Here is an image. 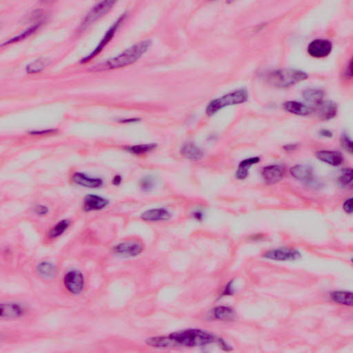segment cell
Wrapping results in <instances>:
<instances>
[{
    "label": "cell",
    "mask_w": 353,
    "mask_h": 353,
    "mask_svg": "<svg viewBox=\"0 0 353 353\" xmlns=\"http://www.w3.org/2000/svg\"><path fill=\"white\" fill-rule=\"evenodd\" d=\"M216 341L214 334L200 329H187L166 336L148 338L146 341L150 346L156 348L201 347Z\"/></svg>",
    "instance_id": "cell-1"
},
{
    "label": "cell",
    "mask_w": 353,
    "mask_h": 353,
    "mask_svg": "<svg viewBox=\"0 0 353 353\" xmlns=\"http://www.w3.org/2000/svg\"><path fill=\"white\" fill-rule=\"evenodd\" d=\"M194 218H196V219L198 220H202L203 218V214H202L201 212H199V211H198V212H194Z\"/></svg>",
    "instance_id": "cell-40"
},
{
    "label": "cell",
    "mask_w": 353,
    "mask_h": 353,
    "mask_svg": "<svg viewBox=\"0 0 353 353\" xmlns=\"http://www.w3.org/2000/svg\"><path fill=\"white\" fill-rule=\"evenodd\" d=\"M114 4H116L114 1H103L98 3L86 16L83 22V26H88L90 24L94 22L96 20L99 19L103 14H106Z\"/></svg>",
    "instance_id": "cell-10"
},
{
    "label": "cell",
    "mask_w": 353,
    "mask_h": 353,
    "mask_svg": "<svg viewBox=\"0 0 353 353\" xmlns=\"http://www.w3.org/2000/svg\"><path fill=\"white\" fill-rule=\"evenodd\" d=\"M70 224V222L69 220H62L50 230L49 238H57L62 236L68 229Z\"/></svg>",
    "instance_id": "cell-26"
},
{
    "label": "cell",
    "mask_w": 353,
    "mask_h": 353,
    "mask_svg": "<svg viewBox=\"0 0 353 353\" xmlns=\"http://www.w3.org/2000/svg\"><path fill=\"white\" fill-rule=\"evenodd\" d=\"M324 96V92L318 89H308L302 94L306 102L312 109H314V107L316 108L323 102Z\"/></svg>",
    "instance_id": "cell-20"
},
{
    "label": "cell",
    "mask_w": 353,
    "mask_h": 353,
    "mask_svg": "<svg viewBox=\"0 0 353 353\" xmlns=\"http://www.w3.org/2000/svg\"><path fill=\"white\" fill-rule=\"evenodd\" d=\"M180 152L184 157L192 161H198L204 156L202 149L192 142H187L182 146Z\"/></svg>",
    "instance_id": "cell-15"
},
{
    "label": "cell",
    "mask_w": 353,
    "mask_h": 353,
    "mask_svg": "<svg viewBox=\"0 0 353 353\" xmlns=\"http://www.w3.org/2000/svg\"><path fill=\"white\" fill-rule=\"evenodd\" d=\"M332 44L326 40H316L310 43L308 46V52L311 57L324 58L331 54Z\"/></svg>",
    "instance_id": "cell-8"
},
{
    "label": "cell",
    "mask_w": 353,
    "mask_h": 353,
    "mask_svg": "<svg viewBox=\"0 0 353 353\" xmlns=\"http://www.w3.org/2000/svg\"><path fill=\"white\" fill-rule=\"evenodd\" d=\"M108 200L96 194H88L84 200L83 208L87 212L101 210L108 205Z\"/></svg>",
    "instance_id": "cell-12"
},
{
    "label": "cell",
    "mask_w": 353,
    "mask_h": 353,
    "mask_svg": "<svg viewBox=\"0 0 353 353\" xmlns=\"http://www.w3.org/2000/svg\"><path fill=\"white\" fill-rule=\"evenodd\" d=\"M151 42L149 40L136 44L134 46L126 50L117 57L108 60L106 62L97 67V70H112V69L122 68L137 62L150 48Z\"/></svg>",
    "instance_id": "cell-2"
},
{
    "label": "cell",
    "mask_w": 353,
    "mask_h": 353,
    "mask_svg": "<svg viewBox=\"0 0 353 353\" xmlns=\"http://www.w3.org/2000/svg\"><path fill=\"white\" fill-rule=\"evenodd\" d=\"M157 147L158 145L156 144H146L130 146L127 147L126 150L136 156H142L151 152Z\"/></svg>",
    "instance_id": "cell-24"
},
{
    "label": "cell",
    "mask_w": 353,
    "mask_h": 353,
    "mask_svg": "<svg viewBox=\"0 0 353 353\" xmlns=\"http://www.w3.org/2000/svg\"><path fill=\"white\" fill-rule=\"evenodd\" d=\"M260 162L259 157L247 158L240 162L236 169V176L239 180H244L249 176V170L252 166Z\"/></svg>",
    "instance_id": "cell-21"
},
{
    "label": "cell",
    "mask_w": 353,
    "mask_h": 353,
    "mask_svg": "<svg viewBox=\"0 0 353 353\" xmlns=\"http://www.w3.org/2000/svg\"><path fill=\"white\" fill-rule=\"evenodd\" d=\"M122 181V176H120V174H116V176H114V178H112V183L114 186H119L121 184Z\"/></svg>",
    "instance_id": "cell-35"
},
{
    "label": "cell",
    "mask_w": 353,
    "mask_h": 353,
    "mask_svg": "<svg viewBox=\"0 0 353 353\" xmlns=\"http://www.w3.org/2000/svg\"><path fill=\"white\" fill-rule=\"evenodd\" d=\"M72 181L76 184L89 188H98L102 186L103 180L86 176L82 172H76L72 176Z\"/></svg>",
    "instance_id": "cell-13"
},
{
    "label": "cell",
    "mask_w": 353,
    "mask_h": 353,
    "mask_svg": "<svg viewBox=\"0 0 353 353\" xmlns=\"http://www.w3.org/2000/svg\"><path fill=\"white\" fill-rule=\"evenodd\" d=\"M286 170L282 165H270L266 166L262 171V176L266 182L272 184L279 182L284 176Z\"/></svg>",
    "instance_id": "cell-11"
},
{
    "label": "cell",
    "mask_w": 353,
    "mask_h": 353,
    "mask_svg": "<svg viewBox=\"0 0 353 353\" xmlns=\"http://www.w3.org/2000/svg\"><path fill=\"white\" fill-rule=\"evenodd\" d=\"M24 314L23 308L14 304L1 305L2 318H17Z\"/></svg>",
    "instance_id": "cell-22"
},
{
    "label": "cell",
    "mask_w": 353,
    "mask_h": 353,
    "mask_svg": "<svg viewBox=\"0 0 353 353\" xmlns=\"http://www.w3.org/2000/svg\"><path fill=\"white\" fill-rule=\"evenodd\" d=\"M143 244L138 240H130L120 243L114 247V254L122 256H134L142 252Z\"/></svg>",
    "instance_id": "cell-6"
},
{
    "label": "cell",
    "mask_w": 353,
    "mask_h": 353,
    "mask_svg": "<svg viewBox=\"0 0 353 353\" xmlns=\"http://www.w3.org/2000/svg\"><path fill=\"white\" fill-rule=\"evenodd\" d=\"M296 147H298V146H296V144L286 145V146H284V150L287 151H292L296 150Z\"/></svg>",
    "instance_id": "cell-39"
},
{
    "label": "cell",
    "mask_w": 353,
    "mask_h": 353,
    "mask_svg": "<svg viewBox=\"0 0 353 353\" xmlns=\"http://www.w3.org/2000/svg\"><path fill=\"white\" fill-rule=\"evenodd\" d=\"M56 130H41V131H32L30 132V134H52V132H56Z\"/></svg>",
    "instance_id": "cell-36"
},
{
    "label": "cell",
    "mask_w": 353,
    "mask_h": 353,
    "mask_svg": "<svg viewBox=\"0 0 353 353\" xmlns=\"http://www.w3.org/2000/svg\"><path fill=\"white\" fill-rule=\"evenodd\" d=\"M38 272L42 276L46 278H50L54 276L56 274V268L52 264L48 262H42L38 266Z\"/></svg>",
    "instance_id": "cell-28"
},
{
    "label": "cell",
    "mask_w": 353,
    "mask_h": 353,
    "mask_svg": "<svg viewBox=\"0 0 353 353\" xmlns=\"http://www.w3.org/2000/svg\"><path fill=\"white\" fill-rule=\"evenodd\" d=\"M66 288L72 294H80L84 286V279L83 274L78 270H72L64 276Z\"/></svg>",
    "instance_id": "cell-7"
},
{
    "label": "cell",
    "mask_w": 353,
    "mask_h": 353,
    "mask_svg": "<svg viewBox=\"0 0 353 353\" xmlns=\"http://www.w3.org/2000/svg\"><path fill=\"white\" fill-rule=\"evenodd\" d=\"M320 134H322V136H323V137L324 138H330L332 137V132H331L330 131L328 130H322L321 132H320Z\"/></svg>",
    "instance_id": "cell-38"
},
{
    "label": "cell",
    "mask_w": 353,
    "mask_h": 353,
    "mask_svg": "<svg viewBox=\"0 0 353 353\" xmlns=\"http://www.w3.org/2000/svg\"><path fill=\"white\" fill-rule=\"evenodd\" d=\"M248 94L246 89H239L212 100L207 106L206 114L212 116L225 107L241 104L248 101Z\"/></svg>",
    "instance_id": "cell-4"
},
{
    "label": "cell",
    "mask_w": 353,
    "mask_h": 353,
    "mask_svg": "<svg viewBox=\"0 0 353 353\" xmlns=\"http://www.w3.org/2000/svg\"><path fill=\"white\" fill-rule=\"evenodd\" d=\"M316 157L322 162L332 166H338L344 162L341 152L336 150H320L316 154Z\"/></svg>",
    "instance_id": "cell-14"
},
{
    "label": "cell",
    "mask_w": 353,
    "mask_h": 353,
    "mask_svg": "<svg viewBox=\"0 0 353 353\" xmlns=\"http://www.w3.org/2000/svg\"><path fill=\"white\" fill-rule=\"evenodd\" d=\"M284 110L296 116H309L314 112V109L310 108L304 104L296 101L286 102L283 104Z\"/></svg>",
    "instance_id": "cell-18"
},
{
    "label": "cell",
    "mask_w": 353,
    "mask_h": 353,
    "mask_svg": "<svg viewBox=\"0 0 353 353\" xmlns=\"http://www.w3.org/2000/svg\"><path fill=\"white\" fill-rule=\"evenodd\" d=\"M344 210L347 212V214H351L352 212V198H349L346 200L344 203L343 206Z\"/></svg>",
    "instance_id": "cell-33"
},
{
    "label": "cell",
    "mask_w": 353,
    "mask_h": 353,
    "mask_svg": "<svg viewBox=\"0 0 353 353\" xmlns=\"http://www.w3.org/2000/svg\"><path fill=\"white\" fill-rule=\"evenodd\" d=\"M140 121V119H138V118H130V119H125V120H120V122L121 123H134V122H138Z\"/></svg>",
    "instance_id": "cell-37"
},
{
    "label": "cell",
    "mask_w": 353,
    "mask_h": 353,
    "mask_svg": "<svg viewBox=\"0 0 353 353\" xmlns=\"http://www.w3.org/2000/svg\"><path fill=\"white\" fill-rule=\"evenodd\" d=\"M48 208L44 206H38L37 208H36V214H40V216H44L48 212Z\"/></svg>",
    "instance_id": "cell-34"
},
{
    "label": "cell",
    "mask_w": 353,
    "mask_h": 353,
    "mask_svg": "<svg viewBox=\"0 0 353 353\" xmlns=\"http://www.w3.org/2000/svg\"><path fill=\"white\" fill-rule=\"evenodd\" d=\"M342 145L343 146L344 148L348 151V152H350L352 154V142L350 139V138L348 137L346 134H344L342 137Z\"/></svg>",
    "instance_id": "cell-32"
},
{
    "label": "cell",
    "mask_w": 353,
    "mask_h": 353,
    "mask_svg": "<svg viewBox=\"0 0 353 353\" xmlns=\"http://www.w3.org/2000/svg\"><path fill=\"white\" fill-rule=\"evenodd\" d=\"M306 79V72L294 69L274 70L267 76V82L276 88H288Z\"/></svg>",
    "instance_id": "cell-3"
},
{
    "label": "cell",
    "mask_w": 353,
    "mask_h": 353,
    "mask_svg": "<svg viewBox=\"0 0 353 353\" xmlns=\"http://www.w3.org/2000/svg\"><path fill=\"white\" fill-rule=\"evenodd\" d=\"M301 254L298 250L290 248H280L267 251L264 258L274 261L289 262L298 260Z\"/></svg>",
    "instance_id": "cell-5"
},
{
    "label": "cell",
    "mask_w": 353,
    "mask_h": 353,
    "mask_svg": "<svg viewBox=\"0 0 353 353\" xmlns=\"http://www.w3.org/2000/svg\"><path fill=\"white\" fill-rule=\"evenodd\" d=\"M214 316L216 319L220 320H230L234 319V310L227 306H218L214 308Z\"/></svg>",
    "instance_id": "cell-25"
},
{
    "label": "cell",
    "mask_w": 353,
    "mask_h": 353,
    "mask_svg": "<svg viewBox=\"0 0 353 353\" xmlns=\"http://www.w3.org/2000/svg\"><path fill=\"white\" fill-rule=\"evenodd\" d=\"M318 116L322 120L332 119L338 114V105L332 101H323L318 107Z\"/></svg>",
    "instance_id": "cell-19"
},
{
    "label": "cell",
    "mask_w": 353,
    "mask_h": 353,
    "mask_svg": "<svg viewBox=\"0 0 353 353\" xmlns=\"http://www.w3.org/2000/svg\"><path fill=\"white\" fill-rule=\"evenodd\" d=\"M352 182V170L344 168L342 170L339 178V183L342 186H348Z\"/></svg>",
    "instance_id": "cell-29"
},
{
    "label": "cell",
    "mask_w": 353,
    "mask_h": 353,
    "mask_svg": "<svg viewBox=\"0 0 353 353\" xmlns=\"http://www.w3.org/2000/svg\"><path fill=\"white\" fill-rule=\"evenodd\" d=\"M140 188L145 192L152 190L156 186V180L151 176H145L140 181Z\"/></svg>",
    "instance_id": "cell-31"
},
{
    "label": "cell",
    "mask_w": 353,
    "mask_h": 353,
    "mask_svg": "<svg viewBox=\"0 0 353 353\" xmlns=\"http://www.w3.org/2000/svg\"><path fill=\"white\" fill-rule=\"evenodd\" d=\"M39 26L40 25L37 24L34 25V26L30 27V28H29L28 30H26V32H22V34H19V36H17V37L12 38V39L7 41L6 42L3 44L2 45V46H3L4 45L8 44L17 42H19L20 41V40L25 39V38L28 37V36H30V34H34V32H36V30H37V29L39 28Z\"/></svg>",
    "instance_id": "cell-30"
},
{
    "label": "cell",
    "mask_w": 353,
    "mask_h": 353,
    "mask_svg": "<svg viewBox=\"0 0 353 353\" xmlns=\"http://www.w3.org/2000/svg\"><path fill=\"white\" fill-rule=\"evenodd\" d=\"M47 64H48V60L45 59L37 60L30 64L27 66L26 72L27 74H38L44 69Z\"/></svg>",
    "instance_id": "cell-27"
},
{
    "label": "cell",
    "mask_w": 353,
    "mask_h": 353,
    "mask_svg": "<svg viewBox=\"0 0 353 353\" xmlns=\"http://www.w3.org/2000/svg\"><path fill=\"white\" fill-rule=\"evenodd\" d=\"M125 14H122V16L121 17H120L119 19H118L117 21L114 22V24L112 25L108 32H106L104 37L103 39L102 40L101 42L99 44V45H98L97 48L94 49V52H92V54H90L88 56H87V57H86L85 58H84L83 60H82L81 63L88 62L90 61V60L92 59L94 57H96V56H97L99 52L102 50V49L104 48L106 45L109 42V41H110V40L112 39V37H114V34H116V32H117L120 24L123 22Z\"/></svg>",
    "instance_id": "cell-9"
},
{
    "label": "cell",
    "mask_w": 353,
    "mask_h": 353,
    "mask_svg": "<svg viewBox=\"0 0 353 353\" xmlns=\"http://www.w3.org/2000/svg\"><path fill=\"white\" fill-rule=\"evenodd\" d=\"M291 176L304 183H310L314 179V170L309 166L296 165L291 168Z\"/></svg>",
    "instance_id": "cell-17"
},
{
    "label": "cell",
    "mask_w": 353,
    "mask_h": 353,
    "mask_svg": "<svg viewBox=\"0 0 353 353\" xmlns=\"http://www.w3.org/2000/svg\"><path fill=\"white\" fill-rule=\"evenodd\" d=\"M170 212L167 209L163 208H152L146 210L142 214V220L149 222L166 221L170 219Z\"/></svg>",
    "instance_id": "cell-16"
},
{
    "label": "cell",
    "mask_w": 353,
    "mask_h": 353,
    "mask_svg": "<svg viewBox=\"0 0 353 353\" xmlns=\"http://www.w3.org/2000/svg\"><path fill=\"white\" fill-rule=\"evenodd\" d=\"M331 299L339 304L348 306L352 305V294L348 291H336L330 294Z\"/></svg>",
    "instance_id": "cell-23"
}]
</instances>
